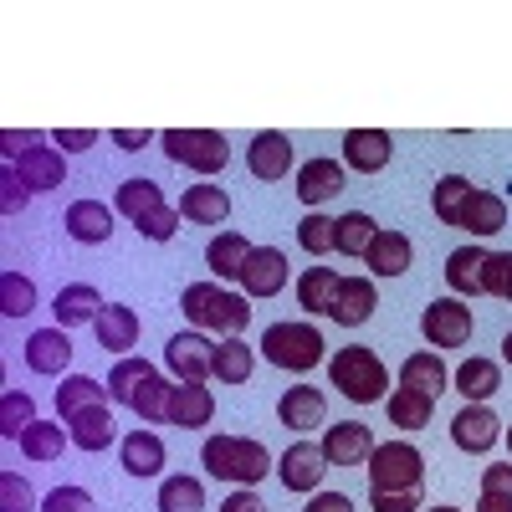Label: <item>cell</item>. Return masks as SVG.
<instances>
[{"label":"cell","mask_w":512,"mask_h":512,"mask_svg":"<svg viewBox=\"0 0 512 512\" xmlns=\"http://www.w3.org/2000/svg\"><path fill=\"white\" fill-rule=\"evenodd\" d=\"M482 492L512 497V461H492V466H487V472H482Z\"/></svg>","instance_id":"cell-54"},{"label":"cell","mask_w":512,"mask_h":512,"mask_svg":"<svg viewBox=\"0 0 512 512\" xmlns=\"http://www.w3.org/2000/svg\"><path fill=\"white\" fill-rule=\"evenodd\" d=\"M216 420V395L205 390V384H180L169 390V425H180V431H200V425Z\"/></svg>","instance_id":"cell-17"},{"label":"cell","mask_w":512,"mask_h":512,"mask_svg":"<svg viewBox=\"0 0 512 512\" xmlns=\"http://www.w3.org/2000/svg\"><path fill=\"white\" fill-rule=\"evenodd\" d=\"M338 287H344V277H338L333 267H308L303 282H297V308H308V313H333Z\"/></svg>","instance_id":"cell-34"},{"label":"cell","mask_w":512,"mask_h":512,"mask_svg":"<svg viewBox=\"0 0 512 512\" xmlns=\"http://www.w3.org/2000/svg\"><path fill=\"white\" fill-rule=\"evenodd\" d=\"M507 226V200L497 190H472V200L461 205V221L456 231H472V236H497Z\"/></svg>","instance_id":"cell-28"},{"label":"cell","mask_w":512,"mask_h":512,"mask_svg":"<svg viewBox=\"0 0 512 512\" xmlns=\"http://www.w3.org/2000/svg\"><path fill=\"white\" fill-rule=\"evenodd\" d=\"M384 410H390V425L395 431H425L436 415V400L420 395V390H395L390 400H384Z\"/></svg>","instance_id":"cell-35"},{"label":"cell","mask_w":512,"mask_h":512,"mask_svg":"<svg viewBox=\"0 0 512 512\" xmlns=\"http://www.w3.org/2000/svg\"><path fill=\"white\" fill-rule=\"evenodd\" d=\"M93 333H98V349H103V354H118V359H123L128 349L139 344V313L123 308V303H108L103 318L93 323Z\"/></svg>","instance_id":"cell-22"},{"label":"cell","mask_w":512,"mask_h":512,"mask_svg":"<svg viewBox=\"0 0 512 512\" xmlns=\"http://www.w3.org/2000/svg\"><path fill=\"white\" fill-rule=\"evenodd\" d=\"M333 231H338V216L308 210L303 226H297V241H303V251H308V256H328V251H333Z\"/></svg>","instance_id":"cell-45"},{"label":"cell","mask_w":512,"mask_h":512,"mask_svg":"<svg viewBox=\"0 0 512 512\" xmlns=\"http://www.w3.org/2000/svg\"><path fill=\"white\" fill-rule=\"evenodd\" d=\"M31 144H36V134H21V128H0V149H6V159H21Z\"/></svg>","instance_id":"cell-56"},{"label":"cell","mask_w":512,"mask_h":512,"mask_svg":"<svg viewBox=\"0 0 512 512\" xmlns=\"http://www.w3.org/2000/svg\"><path fill=\"white\" fill-rule=\"evenodd\" d=\"M210 354H216V344H210L205 333H175L164 344V364L180 384H205L210 379Z\"/></svg>","instance_id":"cell-8"},{"label":"cell","mask_w":512,"mask_h":512,"mask_svg":"<svg viewBox=\"0 0 512 512\" xmlns=\"http://www.w3.org/2000/svg\"><path fill=\"white\" fill-rule=\"evenodd\" d=\"M369 507L374 512H420V487H410V492H369Z\"/></svg>","instance_id":"cell-52"},{"label":"cell","mask_w":512,"mask_h":512,"mask_svg":"<svg viewBox=\"0 0 512 512\" xmlns=\"http://www.w3.org/2000/svg\"><path fill=\"white\" fill-rule=\"evenodd\" d=\"M502 359H507V364H512V328H507V333H502Z\"/></svg>","instance_id":"cell-60"},{"label":"cell","mask_w":512,"mask_h":512,"mask_svg":"<svg viewBox=\"0 0 512 512\" xmlns=\"http://www.w3.org/2000/svg\"><path fill=\"white\" fill-rule=\"evenodd\" d=\"M180 308H185L190 323L216 328V333H226V338H241V328L251 323V303H246L241 292H226L221 282H190V287L180 292Z\"/></svg>","instance_id":"cell-3"},{"label":"cell","mask_w":512,"mask_h":512,"mask_svg":"<svg viewBox=\"0 0 512 512\" xmlns=\"http://www.w3.org/2000/svg\"><path fill=\"white\" fill-rule=\"evenodd\" d=\"M31 420H36V400L26 390H6V395H0V436H6V441H21Z\"/></svg>","instance_id":"cell-43"},{"label":"cell","mask_w":512,"mask_h":512,"mask_svg":"<svg viewBox=\"0 0 512 512\" xmlns=\"http://www.w3.org/2000/svg\"><path fill=\"white\" fill-rule=\"evenodd\" d=\"M364 466H369V492H410V487L425 482V456L410 441L374 446V456Z\"/></svg>","instance_id":"cell-6"},{"label":"cell","mask_w":512,"mask_h":512,"mask_svg":"<svg viewBox=\"0 0 512 512\" xmlns=\"http://www.w3.org/2000/svg\"><path fill=\"white\" fill-rule=\"evenodd\" d=\"M62 226H67V236L82 241V246H103V241L113 236V210H108L103 200H72Z\"/></svg>","instance_id":"cell-20"},{"label":"cell","mask_w":512,"mask_h":512,"mask_svg":"<svg viewBox=\"0 0 512 512\" xmlns=\"http://www.w3.org/2000/svg\"><path fill=\"white\" fill-rule=\"evenodd\" d=\"M303 512H354V497L349 492H313Z\"/></svg>","instance_id":"cell-55"},{"label":"cell","mask_w":512,"mask_h":512,"mask_svg":"<svg viewBox=\"0 0 512 512\" xmlns=\"http://www.w3.org/2000/svg\"><path fill=\"white\" fill-rule=\"evenodd\" d=\"M246 164H251V175L256 180H282L287 169H292V139L277 134V128H267V134H256L251 149H246Z\"/></svg>","instance_id":"cell-19"},{"label":"cell","mask_w":512,"mask_h":512,"mask_svg":"<svg viewBox=\"0 0 512 512\" xmlns=\"http://www.w3.org/2000/svg\"><path fill=\"white\" fill-rule=\"evenodd\" d=\"M41 512H98V502L88 487H52L41 497Z\"/></svg>","instance_id":"cell-50"},{"label":"cell","mask_w":512,"mask_h":512,"mask_svg":"<svg viewBox=\"0 0 512 512\" xmlns=\"http://www.w3.org/2000/svg\"><path fill=\"white\" fill-rule=\"evenodd\" d=\"M180 205H164V210H154V216L149 221H139L134 231L144 236V241H175V231H180Z\"/></svg>","instance_id":"cell-51"},{"label":"cell","mask_w":512,"mask_h":512,"mask_svg":"<svg viewBox=\"0 0 512 512\" xmlns=\"http://www.w3.org/2000/svg\"><path fill=\"white\" fill-rule=\"evenodd\" d=\"M144 374H154V364H149V359H118V364H113V374H108V400L128 405Z\"/></svg>","instance_id":"cell-46"},{"label":"cell","mask_w":512,"mask_h":512,"mask_svg":"<svg viewBox=\"0 0 512 512\" xmlns=\"http://www.w3.org/2000/svg\"><path fill=\"white\" fill-rule=\"evenodd\" d=\"M390 154H395V139L384 134V128H349L344 134V159L359 175H379V169L390 164Z\"/></svg>","instance_id":"cell-15"},{"label":"cell","mask_w":512,"mask_h":512,"mask_svg":"<svg viewBox=\"0 0 512 512\" xmlns=\"http://www.w3.org/2000/svg\"><path fill=\"white\" fill-rule=\"evenodd\" d=\"M451 441H456V451H466V456H487V451L502 441V420H497L487 405H466V410H456V420H451Z\"/></svg>","instance_id":"cell-9"},{"label":"cell","mask_w":512,"mask_h":512,"mask_svg":"<svg viewBox=\"0 0 512 512\" xmlns=\"http://www.w3.org/2000/svg\"><path fill=\"white\" fill-rule=\"evenodd\" d=\"M456 390H461V400L466 405H487L497 390H502V364L497 359H482V354H472L461 369H456Z\"/></svg>","instance_id":"cell-29"},{"label":"cell","mask_w":512,"mask_h":512,"mask_svg":"<svg viewBox=\"0 0 512 512\" xmlns=\"http://www.w3.org/2000/svg\"><path fill=\"white\" fill-rule=\"evenodd\" d=\"M277 420L287 425V431H318V425L328 420V400H323V390H313V384H292V390H282V400H277Z\"/></svg>","instance_id":"cell-13"},{"label":"cell","mask_w":512,"mask_h":512,"mask_svg":"<svg viewBox=\"0 0 512 512\" xmlns=\"http://www.w3.org/2000/svg\"><path fill=\"white\" fill-rule=\"evenodd\" d=\"M502 436H507V451H512V425H507V431H502Z\"/></svg>","instance_id":"cell-61"},{"label":"cell","mask_w":512,"mask_h":512,"mask_svg":"<svg viewBox=\"0 0 512 512\" xmlns=\"http://www.w3.org/2000/svg\"><path fill=\"white\" fill-rule=\"evenodd\" d=\"M472 328H477V318L461 297H436V303L420 313V333L431 349H466L472 344Z\"/></svg>","instance_id":"cell-7"},{"label":"cell","mask_w":512,"mask_h":512,"mask_svg":"<svg viewBox=\"0 0 512 512\" xmlns=\"http://www.w3.org/2000/svg\"><path fill=\"white\" fill-rule=\"evenodd\" d=\"M67 364H72V338L67 328H36L26 338V369L31 374H62L67 379Z\"/></svg>","instance_id":"cell-14"},{"label":"cell","mask_w":512,"mask_h":512,"mask_svg":"<svg viewBox=\"0 0 512 512\" xmlns=\"http://www.w3.org/2000/svg\"><path fill=\"white\" fill-rule=\"evenodd\" d=\"M200 466L221 482L256 487V482H267V472H277V456L251 436H210L200 446Z\"/></svg>","instance_id":"cell-1"},{"label":"cell","mask_w":512,"mask_h":512,"mask_svg":"<svg viewBox=\"0 0 512 512\" xmlns=\"http://www.w3.org/2000/svg\"><path fill=\"white\" fill-rule=\"evenodd\" d=\"M246 256H251V241L236 236V231H226V236H210V246H205V267L216 272V277H236V282H241Z\"/></svg>","instance_id":"cell-36"},{"label":"cell","mask_w":512,"mask_h":512,"mask_svg":"<svg viewBox=\"0 0 512 512\" xmlns=\"http://www.w3.org/2000/svg\"><path fill=\"white\" fill-rule=\"evenodd\" d=\"M410 256H415V246H410L405 231L379 226V236H374L369 251H364V262H369L374 277H405V272H410Z\"/></svg>","instance_id":"cell-18"},{"label":"cell","mask_w":512,"mask_h":512,"mask_svg":"<svg viewBox=\"0 0 512 512\" xmlns=\"http://www.w3.org/2000/svg\"><path fill=\"white\" fill-rule=\"evenodd\" d=\"M472 190H477V185L466 180V175H441V180H436V195H431L436 221H441V226H456V221H461V205L472 200Z\"/></svg>","instance_id":"cell-41"},{"label":"cell","mask_w":512,"mask_h":512,"mask_svg":"<svg viewBox=\"0 0 512 512\" xmlns=\"http://www.w3.org/2000/svg\"><path fill=\"white\" fill-rule=\"evenodd\" d=\"M31 195H36V190L26 185V175L6 159V169H0V210H6V216H16V210H26Z\"/></svg>","instance_id":"cell-49"},{"label":"cell","mask_w":512,"mask_h":512,"mask_svg":"<svg viewBox=\"0 0 512 512\" xmlns=\"http://www.w3.org/2000/svg\"><path fill=\"white\" fill-rule=\"evenodd\" d=\"M431 512H461V507H431Z\"/></svg>","instance_id":"cell-62"},{"label":"cell","mask_w":512,"mask_h":512,"mask_svg":"<svg viewBox=\"0 0 512 512\" xmlns=\"http://www.w3.org/2000/svg\"><path fill=\"white\" fill-rule=\"evenodd\" d=\"M323 446H313V441H292L282 456H277V477H282V487L287 492H318V482H323Z\"/></svg>","instance_id":"cell-11"},{"label":"cell","mask_w":512,"mask_h":512,"mask_svg":"<svg viewBox=\"0 0 512 512\" xmlns=\"http://www.w3.org/2000/svg\"><path fill=\"white\" fill-rule=\"evenodd\" d=\"M21 175H26V185L31 190H62L67 185V164H62V149H52V144H31L21 159H11Z\"/></svg>","instance_id":"cell-24"},{"label":"cell","mask_w":512,"mask_h":512,"mask_svg":"<svg viewBox=\"0 0 512 512\" xmlns=\"http://www.w3.org/2000/svg\"><path fill=\"white\" fill-rule=\"evenodd\" d=\"M338 190H344V164L338 159H308L303 169H297V200H303L308 210L333 200Z\"/></svg>","instance_id":"cell-23"},{"label":"cell","mask_w":512,"mask_h":512,"mask_svg":"<svg viewBox=\"0 0 512 512\" xmlns=\"http://www.w3.org/2000/svg\"><path fill=\"white\" fill-rule=\"evenodd\" d=\"M67 431H72V446H77V451H93V456L108 451V446H113V410H108V400L77 410V415L67 420Z\"/></svg>","instance_id":"cell-30"},{"label":"cell","mask_w":512,"mask_h":512,"mask_svg":"<svg viewBox=\"0 0 512 512\" xmlns=\"http://www.w3.org/2000/svg\"><path fill=\"white\" fill-rule=\"evenodd\" d=\"M256 369V349L241 344V338H221L216 354H210V379H221V384H246Z\"/></svg>","instance_id":"cell-33"},{"label":"cell","mask_w":512,"mask_h":512,"mask_svg":"<svg viewBox=\"0 0 512 512\" xmlns=\"http://www.w3.org/2000/svg\"><path fill=\"white\" fill-rule=\"evenodd\" d=\"M52 144H57L62 154H82V149H93V144H98V128H57Z\"/></svg>","instance_id":"cell-53"},{"label":"cell","mask_w":512,"mask_h":512,"mask_svg":"<svg viewBox=\"0 0 512 512\" xmlns=\"http://www.w3.org/2000/svg\"><path fill=\"white\" fill-rule=\"evenodd\" d=\"M241 287L246 297H277L287 287V256L277 246H251L246 267H241Z\"/></svg>","instance_id":"cell-12"},{"label":"cell","mask_w":512,"mask_h":512,"mask_svg":"<svg viewBox=\"0 0 512 512\" xmlns=\"http://www.w3.org/2000/svg\"><path fill=\"white\" fill-rule=\"evenodd\" d=\"M323 333L313 328V323H303V318H287V323H272L267 333H262V354H267V364H277V369H287V374H308V369H318L323 364Z\"/></svg>","instance_id":"cell-4"},{"label":"cell","mask_w":512,"mask_h":512,"mask_svg":"<svg viewBox=\"0 0 512 512\" xmlns=\"http://www.w3.org/2000/svg\"><path fill=\"white\" fill-rule=\"evenodd\" d=\"M159 512H205L200 477H164L159 482Z\"/></svg>","instance_id":"cell-42"},{"label":"cell","mask_w":512,"mask_h":512,"mask_svg":"<svg viewBox=\"0 0 512 512\" xmlns=\"http://www.w3.org/2000/svg\"><path fill=\"white\" fill-rule=\"evenodd\" d=\"M103 292L93 287V282H67L62 292H57V303H52V313H57V328H82V323H98L103 318Z\"/></svg>","instance_id":"cell-16"},{"label":"cell","mask_w":512,"mask_h":512,"mask_svg":"<svg viewBox=\"0 0 512 512\" xmlns=\"http://www.w3.org/2000/svg\"><path fill=\"white\" fill-rule=\"evenodd\" d=\"M113 144L128 149V154H139L144 144H154V134H149V128H144V134H139V128H113Z\"/></svg>","instance_id":"cell-58"},{"label":"cell","mask_w":512,"mask_h":512,"mask_svg":"<svg viewBox=\"0 0 512 512\" xmlns=\"http://www.w3.org/2000/svg\"><path fill=\"white\" fill-rule=\"evenodd\" d=\"M328 379H333V390L338 395H349L354 405H379V400H390L384 390H390V369H384V359L374 349H338L328 359Z\"/></svg>","instance_id":"cell-2"},{"label":"cell","mask_w":512,"mask_h":512,"mask_svg":"<svg viewBox=\"0 0 512 512\" xmlns=\"http://www.w3.org/2000/svg\"><path fill=\"white\" fill-rule=\"evenodd\" d=\"M374 236H379V221H374V216H364V210H349V216H338L333 251H344V256H364Z\"/></svg>","instance_id":"cell-40"},{"label":"cell","mask_w":512,"mask_h":512,"mask_svg":"<svg viewBox=\"0 0 512 512\" xmlns=\"http://www.w3.org/2000/svg\"><path fill=\"white\" fill-rule=\"evenodd\" d=\"M36 308V282L21 272H0V313L6 318H26Z\"/></svg>","instance_id":"cell-44"},{"label":"cell","mask_w":512,"mask_h":512,"mask_svg":"<svg viewBox=\"0 0 512 512\" xmlns=\"http://www.w3.org/2000/svg\"><path fill=\"white\" fill-rule=\"evenodd\" d=\"M118 461L128 477H159L164 472V441L154 431H128L118 441Z\"/></svg>","instance_id":"cell-27"},{"label":"cell","mask_w":512,"mask_h":512,"mask_svg":"<svg viewBox=\"0 0 512 512\" xmlns=\"http://www.w3.org/2000/svg\"><path fill=\"white\" fill-rule=\"evenodd\" d=\"M374 308H379L374 282H369V277H344V287H338L328 318H333V323H344V328H359V323L374 318Z\"/></svg>","instance_id":"cell-21"},{"label":"cell","mask_w":512,"mask_h":512,"mask_svg":"<svg viewBox=\"0 0 512 512\" xmlns=\"http://www.w3.org/2000/svg\"><path fill=\"white\" fill-rule=\"evenodd\" d=\"M477 512H512V497H502V492H482V497H477Z\"/></svg>","instance_id":"cell-59"},{"label":"cell","mask_w":512,"mask_h":512,"mask_svg":"<svg viewBox=\"0 0 512 512\" xmlns=\"http://www.w3.org/2000/svg\"><path fill=\"white\" fill-rule=\"evenodd\" d=\"M446 384H451V369H446V359L436 349H420V354H410L400 364V390H420V395L436 400Z\"/></svg>","instance_id":"cell-26"},{"label":"cell","mask_w":512,"mask_h":512,"mask_svg":"<svg viewBox=\"0 0 512 512\" xmlns=\"http://www.w3.org/2000/svg\"><path fill=\"white\" fill-rule=\"evenodd\" d=\"M221 512H267V502L256 497L251 487H241V492H231V497L221 502Z\"/></svg>","instance_id":"cell-57"},{"label":"cell","mask_w":512,"mask_h":512,"mask_svg":"<svg viewBox=\"0 0 512 512\" xmlns=\"http://www.w3.org/2000/svg\"><path fill=\"white\" fill-rule=\"evenodd\" d=\"M103 384L93 374H67L62 379V390H57V420H72L77 410H88V405H103Z\"/></svg>","instance_id":"cell-38"},{"label":"cell","mask_w":512,"mask_h":512,"mask_svg":"<svg viewBox=\"0 0 512 512\" xmlns=\"http://www.w3.org/2000/svg\"><path fill=\"white\" fill-rule=\"evenodd\" d=\"M67 420H31L21 436V456L26 461H57L72 446V431H62Z\"/></svg>","instance_id":"cell-32"},{"label":"cell","mask_w":512,"mask_h":512,"mask_svg":"<svg viewBox=\"0 0 512 512\" xmlns=\"http://www.w3.org/2000/svg\"><path fill=\"white\" fill-rule=\"evenodd\" d=\"M374 456V431L364 420H338L323 431V461L328 466H359Z\"/></svg>","instance_id":"cell-10"},{"label":"cell","mask_w":512,"mask_h":512,"mask_svg":"<svg viewBox=\"0 0 512 512\" xmlns=\"http://www.w3.org/2000/svg\"><path fill=\"white\" fill-rule=\"evenodd\" d=\"M159 144H164L169 159L195 169V175H221L231 164V144L216 128H169V134H159Z\"/></svg>","instance_id":"cell-5"},{"label":"cell","mask_w":512,"mask_h":512,"mask_svg":"<svg viewBox=\"0 0 512 512\" xmlns=\"http://www.w3.org/2000/svg\"><path fill=\"white\" fill-rule=\"evenodd\" d=\"M180 216H185L190 226H226V216H231L226 185H190V190L180 195Z\"/></svg>","instance_id":"cell-25"},{"label":"cell","mask_w":512,"mask_h":512,"mask_svg":"<svg viewBox=\"0 0 512 512\" xmlns=\"http://www.w3.org/2000/svg\"><path fill=\"white\" fill-rule=\"evenodd\" d=\"M482 262H487L482 246H456L446 256V287L456 297H482Z\"/></svg>","instance_id":"cell-31"},{"label":"cell","mask_w":512,"mask_h":512,"mask_svg":"<svg viewBox=\"0 0 512 512\" xmlns=\"http://www.w3.org/2000/svg\"><path fill=\"white\" fill-rule=\"evenodd\" d=\"M118 210L139 226V221L154 216V210H164V190H159L154 180H144V175H139V180H123V185H118Z\"/></svg>","instance_id":"cell-37"},{"label":"cell","mask_w":512,"mask_h":512,"mask_svg":"<svg viewBox=\"0 0 512 512\" xmlns=\"http://www.w3.org/2000/svg\"><path fill=\"white\" fill-rule=\"evenodd\" d=\"M169 390H175V384L154 369V374L139 379V390H134V400H128V410H134L144 425H149V420H169Z\"/></svg>","instance_id":"cell-39"},{"label":"cell","mask_w":512,"mask_h":512,"mask_svg":"<svg viewBox=\"0 0 512 512\" xmlns=\"http://www.w3.org/2000/svg\"><path fill=\"white\" fill-rule=\"evenodd\" d=\"M0 512H41L36 492L21 472H0Z\"/></svg>","instance_id":"cell-48"},{"label":"cell","mask_w":512,"mask_h":512,"mask_svg":"<svg viewBox=\"0 0 512 512\" xmlns=\"http://www.w3.org/2000/svg\"><path fill=\"white\" fill-rule=\"evenodd\" d=\"M482 292L512 303V251H487V262H482Z\"/></svg>","instance_id":"cell-47"}]
</instances>
